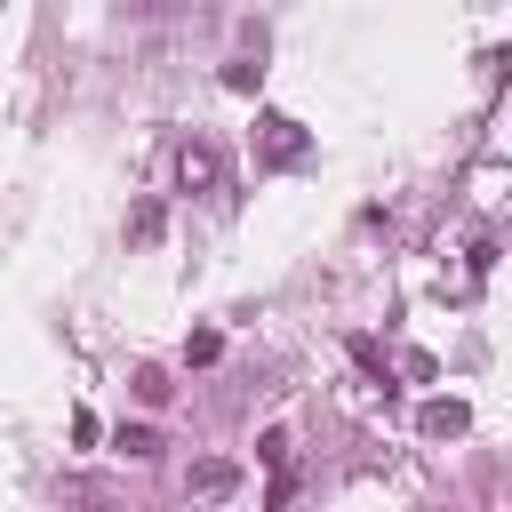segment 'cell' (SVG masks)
Here are the masks:
<instances>
[{"mask_svg": "<svg viewBox=\"0 0 512 512\" xmlns=\"http://www.w3.org/2000/svg\"><path fill=\"white\" fill-rule=\"evenodd\" d=\"M184 360H192V368H216V360H224V336H216V328H192V336H184Z\"/></svg>", "mask_w": 512, "mask_h": 512, "instance_id": "52a82bcc", "label": "cell"}, {"mask_svg": "<svg viewBox=\"0 0 512 512\" xmlns=\"http://www.w3.org/2000/svg\"><path fill=\"white\" fill-rule=\"evenodd\" d=\"M256 80H264V64H248V56L224 64V88H232V96H256Z\"/></svg>", "mask_w": 512, "mask_h": 512, "instance_id": "9c48e42d", "label": "cell"}, {"mask_svg": "<svg viewBox=\"0 0 512 512\" xmlns=\"http://www.w3.org/2000/svg\"><path fill=\"white\" fill-rule=\"evenodd\" d=\"M400 376H416V384H432V376H440V360H432V352H400Z\"/></svg>", "mask_w": 512, "mask_h": 512, "instance_id": "7c38bea8", "label": "cell"}, {"mask_svg": "<svg viewBox=\"0 0 512 512\" xmlns=\"http://www.w3.org/2000/svg\"><path fill=\"white\" fill-rule=\"evenodd\" d=\"M136 400L160 408V400H168V376H160V368H136Z\"/></svg>", "mask_w": 512, "mask_h": 512, "instance_id": "30bf717a", "label": "cell"}, {"mask_svg": "<svg viewBox=\"0 0 512 512\" xmlns=\"http://www.w3.org/2000/svg\"><path fill=\"white\" fill-rule=\"evenodd\" d=\"M160 232H168V208H160V200H136V208H128V240H136V248H152Z\"/></svg>", "mask_w": 512, "mask_h": 512, "instance_id": "5b68a950", "label": "cell"}, {"mask_svg": "<svg viewBox=\"0 0 512 512\" xmlns=\"http://www.w3.org/2000/svg\"><path fill=\"white\" fill-rule=\"evenodd\" d=\"M256 456H264V464H272V472H288V432H280V424H272V432H264V440H256Z\"/></svg>", "mask_w": 512, "mask_h": 512, "instance_id": "8fae6325", "label": "cell"}, {"mask_svg": "<svg viewBox=\"0 0 512 512\" xmlns=\"http://www.w3.org/2000/svg\"><path fill=\"white\" fill-rule=\"evenodd\" d=\"M112 448H120L128 464H152V456H160V432H152V424H120V432H112Z\"/></svg>", "mask_w": 512, "mask_h": 512, "instance_id": "8992f818", "label": "cell"}, {"mask_svg": "<svg viewBox=\"0 0 512 512\" xmlns=\"http://www.w3.org/2000/svg\"><path fill=\"white\" fill-rule=\"evenodd\" d=\"M184 488H192V496H200V504H224V496H232V488H240V464H232V456H200V464H192V480H184Z\"/></svg>", "mask_w": 512, "mask_h": 512, "instance_id": "3957f363", "label": "cell"}, {"mask_svg": "<svg viewBox=\"0 0 512 512\" xmlns=\"http://www.w3.org/2000/svg\"><path fill=\"white\" fill-rule=\"evenodd\" d=\"M304 152H312V136H304V120H288V112H272V120H264V160H272V168H296Z\"/></svg>", "mask_w": 512, "mask_h": 512, "instance_id": "6da1fadb", "label": "cell"}, {"mask_svg": "<svg viewBox=\"0 0 512 512\" xmlns=\"http://www.w3.org/2000/svg\"><path fill=\"white\" fill-rule=\"evenodd\" d=\"M464 424H472V408H464L456 392H432V400L416 408V432H424V440H456Z\"/></svg>", "mask_w": 512, "mask_h": 512, "instance_id": "7a4b0ae2", "label": "cell"}, {"mask_svg": "<svg viewBox=\"0 0 512 512\" xmlns=\"http://www.w3.org/2000/svg\"><path fill=\"white\" fill-rule=\"evenodd\" d=\"M176 176H184V192H208V184L224 176V160H216L208 144H184V152H176Z\"/></svg>", "mask_w": 512, "mask_h": 512, "instance_id": "277c9868", "label": "cell"}, {"mask_svg": "<svg viewBox=\"0 0 512 512\" xmlns=\"http://www.w3.org/2000/svg\"><path fill=\"white\" fill-rule=\"evenodd\" d=\"M72 440H80V448H96V440H104V424H96L88 408H72Z\"/></svg>", "mask_w": 512, "mask_h": 512, "instance_id": "4fadbf2b", "label": "cell"}, {"mask_svg": "<svg viewBox=\"0 0 512 512\" xmlns=\"http://www.w3.org/2000/svg\"><path fill=\"white\" fill-rule=\"evenodd\" d=\"M64 496L88 504V512H112V488H104V480H64Z\"/></svg>", "mask_w": 512, "mask_h": 512, "instance_id": "ba28073f", "label": "cell"}]
</instances>
